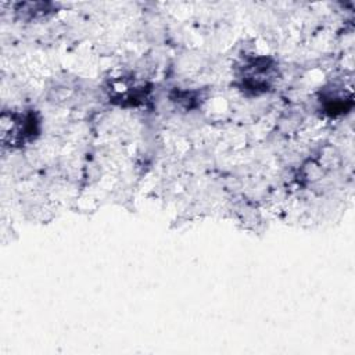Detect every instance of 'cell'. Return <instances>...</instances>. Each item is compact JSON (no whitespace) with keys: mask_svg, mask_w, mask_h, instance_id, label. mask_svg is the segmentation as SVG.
<instances>
[{"mask_svg":"<svg viewBox=\"0 0 355 355\" xmlns=\"http://www.w3.org/2000/svg\"><path fill=\"white\" fill-rule=\"evenodd\" d=\"M272 67L266 58H259L247 64L243 68V82L244 86L251 90H266L273 80L270 75Z\"/></svg>","mask_w":355,"mask_h":355,"instance_id":"obj_1","label":"cell"}]
</instances>
